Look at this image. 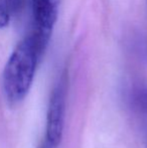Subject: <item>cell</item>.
Here are the masks:
<instances>
[{
	"instance_id": "1",
	"label": "cell",
	"mask_w": 147,
	"mask_h": 148,
	"mask_svg": "<svg viewBox=\"0 0 147 148\" xmlns=\"http://www.w3.org/2000/svg\"><path fill=\"white\" fill-rule=\"evenodd\" d=\"M42 53L31 34L18 42L8 58L2 72V90L11 105L21 102L28 94Z\"/></svg>"
},
{
	"instance_id": "2",
	"label": "cell",
	"mask_w": 147,
	"mask_h": 148,
	"mask_svg": "<svg viewBox=\"0 0 147 148\" xmlns=\"http://www.w3.org/2000/svg\"><path fill=\"white\" fill-rule=\"evenodd\" d=\"M68 87H69V73L65 70L57 80L51 92L46 113L45 136L55 146L61 143L65 128L66 104H67Z\"/></svg>"
},
{
	"instance_id": "3",
	"label": "cell",
	"mask_w": 147,
	"mask_h": 148,
	"mask_svg": "<svg viewBox=\"0 0 147 148\" xmlns=\"http://www.w3.org/2000/svg\"><path fill=\"white\" fill-rule=\"evenodd\" d=\"M62 0H32V22L30 33L40 53H44L59 17Z\"/></svg>"
},
{
	"instance_id": "4",
	"label": "cell",
	"mask_w": 147,
	"mask_h": 148,
	"mask_svg": "<svg viewBox=\"0 0 147 148\" xmlns=\"http://www.w3.org/2000/svg\"><path fill=\"white\" fill-rule=\"evenodd\" d=\"M24 0H0V28L8 26L11 17L23 8Z\"/></svg>"
},
{
	"instance_id": "5",
	"label": "cell",
	"mask_w": 147,
	"mask_h": 148,
	"mask_svg": "<svg viewBox=\"0 0 147 148\" xmlns=\"http://www.w3.org/2000/svg\"><path fill=\"white\" fill-rule=\"evenodd\" d=\"M133 102L136 108L147 114V88H139L133 94Z\"/></svg>"
},
{
	"instance_id": "6",
	"label": "cell",
	"mask_w": 147,
	"mask_h": 148,
	"mask_svg": "<svg viewBox=\"0 0 147 148\" xmlns=\"http://www.w3.org/2000/svg\"><path fill=\"white\" fill-rule=\"evenodd\" d=\"M137 49L142 51L143 56L147 59V37L141 36L137 37Z\"/></svg>"
},
{
	"instance_id": "7",
	"label": "cell",
	"mask_w": 147,
	"mask_h": 148,
	"mask_svg": "<svg viewBox=\"0 0 147 148\" xmlns=\"http://www.w3.org/2000/svg\"><path fill=\"white\" fill-rule=\"evenodd\" d=\"M37 148H57V146H55L53 144H51L47 139H43L40 142V144L37 146Z\"/></svg>"
}]
</instances>
